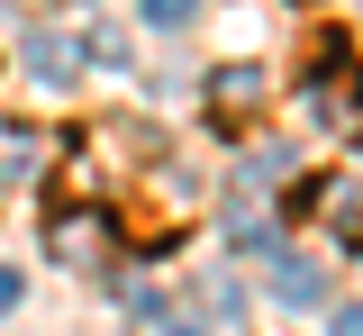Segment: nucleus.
I'll return each mask as SVG.
<instances>
[{"label":"nucleus","mask_w":363,"mask_h":336,"mask_svg":"<svg viewBox=\"0 0 363 336\" xmlns=\"http://www.w3.org/2000/svg\"><path fill=\"white\" fill-rule=\"evenodd\" d=\"M45 254L55 264H100L109 254V209H55L45 218Z\"/></svg>","instance_id":"nucleus-2"},{"label":"nucleus","mask_w":363,"mask_h":336,"mask_svg":"<svg viewBox=\"0 0 363 336\" xmlns=\"http://www.w3.org/2000/svg\"><path fill=\"white\" fill-rule=\"evenodd\" d=\"M28 73H37V82H55V91H64V82H82V37L37 28V37H28Z\"/></svg>","instance_id":"nucleus-4"},{"label":"nucleus","mask_w":363,"mask_h":336,"mask_svg":"<svg viewBox=\"0 0 363 336\" xmlns=\"http://www.w3.org/2000/svg\"><path fill=\"white\" fill-rule=\"evenodd\" d=\"M327 336H363V300H345V309L327 318Z\"/></svg>","instance_id":"nucleus-7"},{"label":"nucleus","mask_w":363,"mask_h":336,"mask_svg":"<svg viewBox=\"0 0 363 336\" xmlns=\"http://www.w3.org/2000/svg\"><path fill=\"white\" fill-rule=\"evenodd\" d=\"M0 309H18V273L9 264H0Z\"/></svg>","instance_id":"nucleus-8"},{"label":"nucleus","mask_w":363,"mask_h":336,"mask_svg":"<svg viewBox=\"0 0 363 336\" xmlns=\"http://www.w3.org/2000/svg\"><path fill=\"white\" fill-rule=\"evenodd\" d=\"M200 0H145V28H191Z\"/></svg>","instance_id":"nucleus-6"},{"label":"nucleus","mask_w":363,"mask_h":336,"mask_svg":"<svg viewBox=\"0 0 363 336\" xmlns=\"http://www.w3.org/2000/svg\"><path fill=\"white\" fill-rule=\"evenodd\" d=\"M272 291H281L291 309H318V300H327V273H318L309 254H272Z\"/></svg>","instance_id":"nucleus-5"},{"label":"nucleus","mask_w":363,"mask_h":336,"mask_svg":"<svg viewBox=\"0 0 363 336\" xmlns=\"http://www.w3.org/2000/svg\"><path fill=\"white\" fill-rule=\"evenodd\" d=\"M255 109H264V73H255V64H218V73H209V128L236 137Z\"/></svg>","instance_id":"nucleus-3"},{"label":"nucleus","mask_w":363,"mask_h":336,"mask_svg":"<svg viewBox=\"0 0 363 336\" xmlns=\"http://www.w3.org/2000/svg\"><path fill=\"white\" fill-rule=\"evenodd\" d=\"M155 336H200V327H191V318H164V327H155Z\"/></svg>","instance_id":"nucleus-9"},{"label":"nucleus","mask_w":363,"mask_h":336,"mask_svg":"<svg viewBox=\"0 0 363 336\" xmlns=\"http://www.w3.org/2000/svg\"><path fill=\"white\" fill-rule=\"evenodd\" d=\"M300 100H309L318 128H363V64H354V46H345V37H327V55L309 64Z\"/></svg>","instance_id":"nucleus-1"}]
</instances>
